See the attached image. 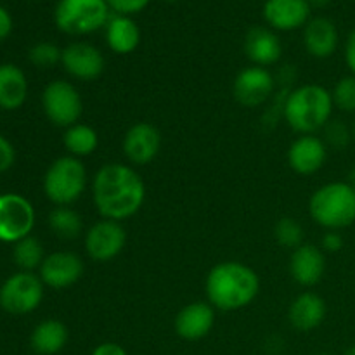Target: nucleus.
<instances>
[{"instance_id":"obj_1","label":"nucleus","mask_w":355,"mask_h":355,"mask_svg":"<svg viewBox=\"0 0 355 355\" xmlns=\"http://www.w3.org/2000/svg\"><path fill=\"white\" fill-rule=\"evenodd\" d=\"M92 198L101 217L121 222L141 210L146 200V186L132 166L106 163L94 175Z\"/></svg>"},{"instance_id":"obj_2","label":"nucleus","mask_w":355,"mask_h":355,"mask_svg":"<svg viewBox=\"0 0 355 355\" xmlns=\"http://www.w3.org/2000/svg\"><path fill=\"white\" fill-rule=\"evenodd\" d=\"M208 304L224 312L239 311L252 304L260 291L255 270L243 262H220L208 272L205 281Z\"/></svg>"},{"instance_id":"obj_3","label":"nucleus","mask_w":355,"mask_h":355,"mask_svg":"<svg viewBox=\"0 0 355 355\" xmlns=\"http://www.w3.org/2000/svg\"><path fill=\"white\" fill-rule=\"evenodd\" d=\"M333 97L328 89L318 83H307L291 90L284 104L283 118L300 135H312L322 130L331 120Z\"/></svg>"},{"instance_id":"obj_4","label":"nucleus","mask_w":355,"mask_h":355,"mask_svg":"<svg viewBox=\"0 0 355 355\" xmlns=\"http://www.w3.org/2000/svg\"><path fill=\"white\" fill-rule=\"evenodd\" d=\"M312 220L328 231H340L355 222V189L349 182H329L309 201Z\"/></svg>"},{"instance_id":"obj_5","label":"nucleus","mask_w":355,"mask_h":355,"mask_svg":"<svg viewBox=\"0 0 355 355\" xmlns=\"http://www.w3.org/2000/svg\"><path fill=\"white\" fill-rule=\"evenodd\" d=\"M85 165L75 156H61L51 163L44 177V193L58 207L80 200L87 187Z\"/></svg>"},{"instance_id":"obj_6","label":"nucleus","mask_w":355,"mask_h":355,"mask_svg":"<svg viewBox=\"0 0 355 355\" xmlns=\"http://www.w3.org/2000/svg\"><path fill=\"white\" fill-rule=\"evenodd\" d=\"M106 0H59L54 23L62 33L80 37L106 26L111 17Z\"/></svg>"},{"instance_id":"obj_7","label":"nucleus","mask_w":355,"mask_h":355,"mask_svg":"<svg viewBox=\"0 0 355 355\" xmlns=\"http://www.w3.org/2000/svg\"><path fill=\"white\" fill-rule=\"evenodd\" d=\"M44 286L37 274L24 270L12 274L0 286V307L12 315L30 314L40 307Z\"/></svg>"},{"instance_id":"obj_8","label":"nucleus","mask_w":355,"mask_h":355,"mask_svg":"<svg viewBox=\"0 0 355 355\" xmlns=\"http://www.w3.org/2000/svg\"><path fill=\"white\" fill-rule=\"evenodd\" d=\"M42 107L51 123L55 127L69 128L82 118L83 101L73 83L66 80H54L44 89Z\"/></svg>"},{"instance_id":"obj_9","label":"nucleus","mask_w":355,"mask_h":355,"mask_svg":"<svg viewBox=\"0 0 355 355\" xmlns=\"http://www.w3.org/2000/svg\"><path fill=\"white\" fill-rule=\"evenodd\" d=\"M35 208L24 196L6 193L0 196V241L17 243L31 236L35 227Z\"/></svg>"},{"instance_id":"obj_10","label":"nucleus","mask_w":355,"mask_h":355,"mask_svg":"<svg viewBox=\"0 0 355 355\" xmlns=\"http://www.w3.org/2000/svg\"><path fill=\"white\" fill-rule=\"evenodd\" d=\"M127 232L120 222L103 220L96 222L85 234V252L96 262H110L116 259L125 248Z\"/></svg>"},{"instance_id":"obj_11","label":"nucleus","mask_w":355,"mask_h":355,"mask_svg":"<svg viewBox=\"0 0 355 355\" xmlns=\"http://www.w3.org/2000/svg\"><path fill=\"white\" fill-rule=\"evenodd\" d=\"M276 80L272 73L262 66H250L241 69L232 83L234 99L245 107H259L272 97Z\"/></svg>"},{"instance_id":"obj_12","label":"nucleus","mask_w":355,"mask_h":355,"mask_svg":"<svg viewBox=\"0 0 355 355\" xmlns=\"http://www.w3.org/2000/svg\"><path fill=\"white\" fill-rule=\"evenodd\" d=\"M61 64L71 78L92 82L103 75L106 61L96 45L89 42H73L62 49Z\"/></svg>"},{"instance_id":"obj_13","label":"nucleus","mask_w":355,"mask_h":355,"mask_svg":"<svg viewBox=\"0 0 355 355\" xmlns=\"http://www.w3.org/2000/svg\"><path fill=\"white\" fill-rule=\"evenodd\" d=\"M121 148H123L125 158L132 165H148L158 156L162 149V134L155 125L148 121H137L127 130Z\"/></svg>"},{"instance_id":"obj_14","label":"nucleus","mask_w":355,"mask_h":355,"mask_svg":"<svg viewBox=\"0 0 355 355\" xmlns=\"http://www.w3.org/2000/svg\"><path fill=\"white\" fill-rule=\"evenodd\" d=\"M83 274V262L76 253L55 252L45 257L40 266V279L52 290H64L78 283Z\"/></svg>"},{"instance_id":"obj_15","label":"nucleus","mask_w":355,"mask_h":355,"mask_svg":"<svg viewBox=\"0 0 355 355\" xmlns=\"http://www.w3.org/2000/svg\"><path fill=\"white\" fill-rule=\"evenodd\" d=\"M312 7L309 0H266L263 19L274 31L300 30L311 19Z\"/></svg>"},{"instance_id":"obj_16","label":"nucleus","mask_w":355,"mask_h":355,"mask_svg":"<svg viewBox=\"0 0 355 355\" xmlns=\"http://www.w3.org/2000/svg\"><path fill=\"white\" fill-rule=\"evenodd\" d=\"M328 146L318 135H300L288 149V163L298 175H312L324 166Z\"/></svg>"},{"instance_id":"obj_17","label":"nucleus","mask_w":355,"mask_h":355,"mask_svg":"<svg viewBox=\"0 0 355 355\" xmlns=\"http://www.w3.org/2000/svg\"><path fill=\"white\" fill-rule=\"evenodd\" d=\"M215 324V307L207 302H193L177 314L175 333L187 342H198L210 335Z\"/></svg>"},{"instance_id":"obj_18","label":"nucleus","mask_w":355,"mask_h":355,"mask_svg":"<svg viewBox=\"0 0 355 355\" xmlns=\"http://www.w3.org/2000/svg\"><path fill=\"white\" fill-rule=\"evenodd\" d=\"M243 49L253 66H262V68L276 64L283 55L281 38L272 28L266 26L250 28L243 42Z\"/></svg>"},{"instance_id":"obj_19","label":"nucleus","mask_w":355,"mask_h":355,"mask_svg":"<svg viewBox=\"0 0 355 355\" xmlns=\"http://www.w3.org/2000/svg\"><path fill=\"white\" fill-rule=\"evenodd\" d=\"M290 272L300 286L311 288L321 283L326 272V257L322 250L309 243L298 246L291 253Z\"/></svg>"},{"instance_id":"obj_20","label":"nucleus","mask_w":355,"mask_h":355,"mask_svg":"<svg viewBox=\"0 0 355 355\" xmlns=\"http://www.w3.org/2000/svg\"><path fill=\"white\" fill-rule=\"evenodd\" d=\"M338 28L329 17H311L304 26L305 51L318 59H328L338 49Z\"/></svg>"},{"instance_id":"obj_21","label":"nucleus","mask_w":355,"mask_h":355,"mask_svg":"<svg viewBox=\"0 0 355 355\" xmlns=\"http://www.w3.org/2000/svg\"><path fill=\"white\" fill-rule=\"evenodd\" d=\"M326 318V302L312 291L300 293L288 309V319L298 331H312L319 328Z\"/></svg>"},{"instance_id":"obj_22","label":"nucleus","mask_w":355,"mask_h":355,"mask_svg":"<svg viewBox=\"0 0 355 355\" xmlns=\"http://www.w3.org/2000/svg\"><path fill=\"white\" fill-rule=\"evenodd\" d=\"M104 35L114 54H130L141 44V28L130 16L113 14L104 26Z\"/></svg>"},{"instance_id":"obj_23","label":"nucleus","mask_w":355,"mask_h":355,"mask_svg":"<svg viewBox=\"0 0 355 355\" xmlns=\"http://www.w3.org/2000/svg\"><path fill=\"white\" fill-rule=\"evenodd\" d=\"M28 97V80L23 69L12 62L0 64V110H19Z\"/></svg>"},{"instance_id":"obj_24","label":"nucleus","mask_w":355,"mask_h":355,"mask_svg":"<svg viewBox=\"0 0 355 355\" xmlns=\"http://www.w3.org/2000/svg\"><path fill=\"white\" fill-rule=\"evenodd\" d=\"M68 328L58 319H47L40 322L31 333V347L40 355H54L61 352L68 343Z\"/></svg>"},{"instance_id":"obj_25","label":"nucleus","mask_w":355,"mask_h":355,"mask_svg":"<svg viewBox=\"0 0 355 355\" xmlns=\"http://www.w3.org/2000/svg\"><path fill=\"white\" fill-rule=\"evenodd\" d=\"M62 144L68 149L69 156L75 158H85L90 156L99 146V135L90 125L76 123L73 127L66 128L62 135Z\"/></svg>"},{"instance_id":"obj_26","label":"nucleus","mask_w":355,"mask_h":355,"mask_svg":"<svg viewBox=\"0 0 355 355\" xmlns=\"http://www.w3.org/2000/svg\"><path fill=\"white\" fill-rule=\"evenodd\" d=\"M49 227L58 238L76 239L82 234V217L69 207H58L49 214Z\"/></svg>"},{"instance_id":"obj_27","label":"nucleus","mask_w":355,"mask_h":355,"mask_svg":"<svg viewBox=\"0 0 355 355\" xmlns=\"http://www.w3.org/2000/svg\"><path fill=\"white\" fill-rule=\"evenodd\" d=\"M12 259L16 266L24 272H33L35 269H40L42 262L45 260L44 246L33 236H26L21 241L14 243Z\"/></svg>"},{"instance_id":"obj_28","label":"nucleus","mask_w":355,"mask_h":355,"mask_svg":"<svg viewBox=\"0 0 355 355\" xmlns=\"http://www.w3.org/2000/svg\"><path fill=\"white\" fill-rule=\"evenodd\" d=\"M274 236H276L277 243L284 248L297 250L298 246L304 245V227L300 222L293 217H283L277 220L276 227H274Z\"/></svg>"},{"instance_id":"obj_29","label":"nucleus","mask_w":355,"mask_h":355,"mask_svg":"<svg viewBox=\"0 0 355 355\" xmlns=\"http://www.w3.org/2000/svg\"><path fill=\"white\" fill-rule=\"evenodd\" d=\"M322 141L328 148L342 151L354 141L352 127L342 120H329L322 128Z\"/></svg>"},{"instance_id":"obj_30","label":"nucleus","mask_w":355,"mask_h":355,"mask_svg":"<svg viewBox=\"0 0 355 355\" xmlns=\"http://www.w3.org/2000/svg\"><path fill=\"white\" fill-rule=\"evenodd\" d=\"M28 58H30L31 64H35L37 68H52L61 62L62 49H59L52 42H38L30 49Z\"/></svg>"},{"instance_id":"obj_31","label":"nucleus","mask_w":355,"mask_h":355,"mask_svg":"<svg viewBox=\"0 0 355 355\" xmlns=\"http://www.w3.org/2000/svg\"><path fill=\"white\" fill-rule=\"evenodd\" d=\"M333 104L345 113H355V75L343 76L331 92Z\"/></svg>"},{"instance_id":"obj_32","label":"nucleus","mask_w":355,"mask_h":355,"mask_svg":"<svg viewBox=\"0 0 355 355\" xmlns=\"http://www.w3.org/2000/svg\"><path fill=\"white\" fill-rule=\"evenodd\" d=\"M110 9L120 16H134L142 12L151 3V0H106Z\"/></svg>"},{"instance_id":"obj_33","label":"nucleus","mask_w":355,"mask_h":355,"mask_svg":"<svg viewBox=\"0 0 355 355\" xmlns=\"http://www.w3.org/2000/svg\"><path fill=\"white\" fill-rule=\"evenodd\" d=\"M16 162V149L10 144L9 139L0 135V173L7 172Z\"/></svg>"},{"instance_id":"obj_34","label":"nucleus","mask_w":355,"mask_h":355,"mask_svg":"<svg viewBox=\"0 0 355 355\" xmlns=\"http://www.w3.org/2000/svg\"><path fill=\"white\" fill-rule=\"evenodd\" d=\"M343 243H345L343 241V236L338 231H328L324 234V238H322V248L326 252L336 253L343 248Z\"/></svg>"},{"instance_id":"obj_35","label":"nucleus","mask_w":355,"mask_h":355,"mask_svg":"<svg viewBox=\"0 0 355 355\" xmlns=\"http://www.w3.org/2000/svg\"><path fill=\"white\" fill-rule=\"evenodd\" d=\"M12 16L6 7L0 6V42L6 40L10 33H12Z\"/></svg>"},{"instance_id":"obj_36","label":"nucleus","mask_w":355,"mask_h":355,"mask_svg":"<svg viewBox=\"0 0 355 355\" xmlns=\"http://www.w3.org/2000/svg\"><path fill=\"white\" fill-rule=\"evenodd\" d=\"M345 62L349 66L350 73L355 75V28L349 33L345 44Z\"/></svg>"},{"instance_id":"obj_37","label":"nucleus","mask_w":355,"mask_h":355,"mask_svg":"<svg viewBox=\"0 0 355 355\" xmlns=\"http://www.w3.org/2000/svg\"><path fill=\"white\" fill-rule=\"evenodd\" d=\"M92 355H127V352H125L123 347L118 345V343L106 342L97 345L96 349H94Z\"/></svg>"},{"instance_id":"obj_38","label":"nucleus","mask_w":355,"mask_h":355,"mask_svg":"<svg viewBox=\"0 0 355 355\" xmlns=\"http://www.w3.org/2000/svg\"><path fill=\"white\" fill-rule=\"evenodd\" d=\"M311 7H315V9H324L331 3V0H309Z\"/></svg>"},{"instance_id":"obj_39","label":"nucleus","mask_w":355,"mask_h":355,"mask_svg":"<svg viewBox=\"0 0 355 355\" xmlns=\"http://www.w3.org/2000/svg\"><path fill=\"white\" fill-rule=\"evenodd\" d=\"M347 182H349L350 186H352L354 189H355V165L352 166V168H350V172H349V180H347Z\"/></svg>"},{"instance_id":"obj_40","label":"nucleus","mask_w":355,"mask_h":355,"mask_svg":"<svg viewBox=\"0 0 355 355\" xmlns=\"http://www.w3.org/2000/svg\"><path fill=\"white\" fill-rule=\"evenodd\" d=\"M345 355H355V345L350 347V349L345 352Z\"/></svg>"},{"instance_id":"obj_41","label":"nucleus","mask_w":355,"mask_h":355,"mask_svg":"<svg viewBox=\"0 0 355 355\" xmlns=\"http://www.w3.org/2000/svg\"><path fill=\"white\" fill-rule=\"evenodd\" d=\"M352 137H354V141H355V118H354V123H352Z\"/></svg>"},{"instance_id":"obj_42","label":"nucleus","mask_w":355,"mask_h":355,"mask_svg":"<svg viewBox=\"0 0 355 355\" xmlns=\"http://www.w3.org/2000/svg\"><path fill=\"white\" fill-rule=\"evenodd\" d=\"M165 2H177V0H165Z\"/></svg>"},{"instance_id":"obj_43","label":"nucleus","mask_w":355,"mask_h":355,"mask_svg":"<svg viewBox=\"0 0 355 355\" xmlns=\"http://www.w3.org/2000/svg\"><path fill=\"white\" fill-rule=\"evenodd\" d=\"M319 355H331V354H319Z\"/></svg>"}]
</instances>
